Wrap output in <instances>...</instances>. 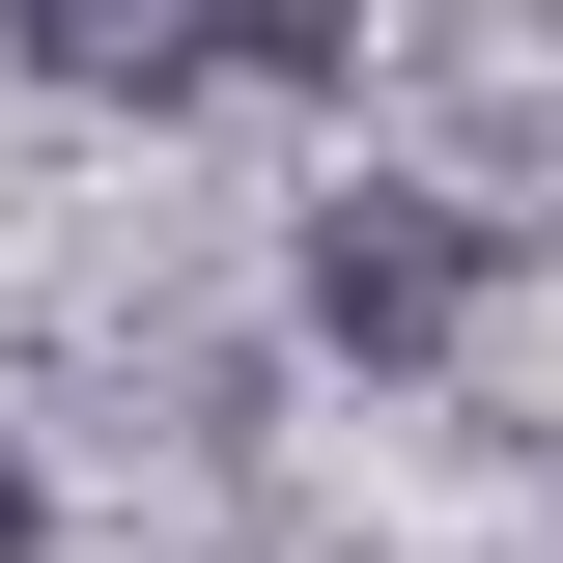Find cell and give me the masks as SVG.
<instances>
[{
  "instance_id": "cell-1",
  "label": "cell",
  "mask_w": 563,
  "mask_h": 563,
  "mask_svg": "<svg viewBox=\"0 0 563 563\" xmlns=\"http://www.w3.org/2000/svg\"><path fill=\"white\" fill-rule=\"evenodd\" d=\"M479 310H507V225L479 198H395V169L310 198V339H339V366H451Z\"/></svg>"
},
{
  "instance_id": "cell-2",
  "label": "cell",
  "mask_w": 563,
  "mask_h": 563,
  "mask_svg": "<svg viewBox=\"0 0 563 563\" xmlns=\"http://www.w3.org/2000/svg\"><path fill=\"white\" fill-rule=\"evenodd\" d=\"M366 57V0H141V113L169 85H339Z\"/></svg>"
},
{
  "instance_id": "cell-3",
  "label": "cell",
  "mask_w": 563,
  "mask_h": 563,
  "mask_svg": "<svg viewBox=\"0 0 563 563\" xmlns=\"http://www.w3.org/2000/svg\"><path fill=\"white\" fill-rule=\"evenodd\" d=\"M0 563H57V479H29V451H0Z\"/></svg>"
},
{
  "instance_id": "cell-4",
  "label": "cell",
  "mask_w": 563,
  "mask_h": 563,
  "mask_svg": "<svg viewBox=\"0 0 563 563\" xmlns=\"http://www.w3.org/2000/svg\"><path fill=\"white\" fill-rule=\"evenodd\" d=\"M57 29H85V0H29V57H57Z\"/></svg>"
}]
</instances>
